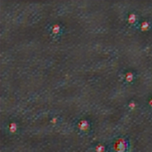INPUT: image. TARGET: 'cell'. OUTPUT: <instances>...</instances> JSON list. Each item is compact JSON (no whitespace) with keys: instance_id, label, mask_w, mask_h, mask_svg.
I'll return each instance as SVG.
<instances>
[{"instance_id":"obj_3","label":"cell","mask_w":152,"mask_h":152,"mask_svg":"<svg viewBox=\"0 0 152 152\" xmlns=\"http://www.w3.org/2000/svg\"><path fill=\"white\" fill-rule=\"evenodd\" d=\"M103 150H104V147L102 146H99L96 147V151H97V152H103Z\"/></svg>"},{"instance_id":"obj_5","label":"cell","mask_w":152,"mask_h":152,"mask_svg":"<svg viewBox=\"0 0 152 152\" xmlns=\"http://www.w3.org/2000/svg\"><path fill=\"white\" fill-rule=\"evenodd\" d=\"M135 18H136V16H135L134 14H130V16H129V20H130V22H134L135 20Z\"/></svg>"},{"instance_id":"obj_4","label":"cell","mask_w":152,"mask_h":152,"mask_svg":"<svg viewBox=\"0 0 152 152\" xmlns=\"http://www.w3.org/2000/svg\"><path fill=\"white\" fill-rule=\"evenodd\" d=\"M148 27V23L146 22H143V23H142V29H146Z\"/></svg>"},{"instance_id":"obj_2","label":"cell","mask_w":152,"mask_h":152,"mask_svg":"<svg viewBox=\"0 0 152 152\" xmlns=\"http://www.w3.org/2000/svg\"><path fill=\"white\" fill-rule=\"evenodd\" d=\"M88 122H86V121H82L81 122V123L80 124V127L82 128V129H86L88 128Z\"/></svg>"},{"instance_id":"obj_1","label":"cell","mask_w":152,"mask_h":152,"mask_svg":"<svg viewBox=\"0 0 152 152\" xmlns=\"http://www.w3.org/2000/svg\"><path fill=\"white\" fill-rule=\"evenodd\" d=\"M126 142L123 140H120L118 141L116 145H115V149L118 152H122L126 150Z\"/></svg>"},{"instance_id":"obj_6","label":"cell","mask_w":152,"mask_h":152,"mask_svg":"<svg viewBox=\"0 0 152 152\" xmlns=\"http://www.w3.org/2000/svg\"><path fill=\"white\" fill-rule=\"evenodd\" d=\"M150 103H151V105H152V100H151V102H150Z\"/></svg>"}]
</instances>
